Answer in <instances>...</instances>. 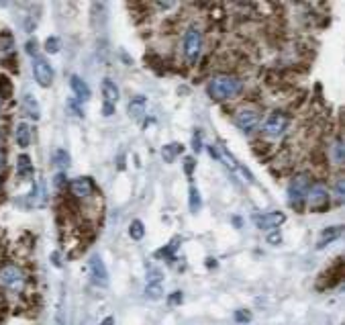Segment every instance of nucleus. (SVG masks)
<instances>
[{"label":"nucleus","instance_id":"nucleus-1","mask_svg":"<svg viewBox=\"0 0 345 325\" xmlns=\"http://www.w3.org/2000/svg\"><path fill=\"white\" fill-rule=\"evenodd\" d=\"M206 90L214 100H225V98H231L241 92V80H237L235 76H225V74L214 76L208 82Z\"/></svg>","mask_w":345,"mask_h":325},{"label":"nucleus","instance_id":"nucleus-2","mask_svg":"<svg viewBox=\"0 0 345 325\" xmlns=\"http://www.w3.org/2000/svg\"><path fill=\"white\" fill-rule=\"evenodd\" d=\"M200 49H202V35L196 27H190L184 35V53L186 60L190 64H196L200 57Z\"/></svg>","mask_w":345,"mask_h":325},{"label":"nucleus","instance_id":"nucleus-3","mask_svg":"<svg viewBox=\"0 0 345 325\" xmlns=\"http://www.w3.org/2000/svg\"><path fill=\"white\" fill-rule=\"evenodd\" d=\"M310 188V180H308V176H296V178L290 182L288 186V200L292 206H296V209H302V204L306 200V192Z\"/></svg>","mask_w":345,"mask_h":325},{"label":"nucleus","instance_id":"nucleus-4","mask_svg":"<svg viewBox=\"0 0 345 325\" xmlns=\"http://www.w3.org/2000/svg\"><path fill=\"white\" fill-rule=\"evenodd\" d=\"M306 202H308V209L312 213H323V211H327V206H329V190L323 184L310 186L308 192H306Z\"/></svg>","mask_w":345,"mask_h":325},{"label":"nucleus","instance_id":"nucleus-5","mask_svg":"<svg viewBox=\"0 0 345 325\" xmlns=\"http://www.w3.org/2000/svg\"><path fill=\"white\" fill-rule=\"evenodd\" d=\"M286 125H288V117L282 115V113H274V115L268 117V121L264 123V133L270 135V137H278V135L284 133Z\"/></svg>","mask_w":345,"mask_h":325},{"label":"nucleus","instance_id":"nucleus-6","mask_svg":"<svg viewBox=\"0 0 345 325\" xmlns=\"http://www.w3.org/2000/svg\"><path fill=\"white\" fill-rule=\"evenodd\" d=\"M33 74H35V80L39 82V86H43V88H47L53 82V70H51V66L43 60V57H39V55L33 60Z\"/></svg>","mask_w":345,"mask_h":325},{"label":"nucleus","instance_id":"nucleus-7","mask_svg":"<svg viewBox=\"0 0 345 325\" xmlns=\"http://www.w3.org/2000/svg\"><path fill=\"white\" fill-rule=\"evenodd\" d=\"M258 123H260V115H258L256 111H252V109H243V111H239L237 117H235V125H237L243 133L254 131V129L258 127Z\"/></svg>","mask_w":345,"mask_h":325},{"label":"nucleus","instance_id":"nucleus-8","mask_svg":"<svg viewBox=\"0 0 345 325\" xmlns=\"http://www.w3.org/2000/svg\"><path fill=\"white\" fill-rule=\"evenodd\" d=\"M0 280H3L5 286L13 288V290H19V288H23L25 276H23V272L17 268V266H5V268L0 270Z\"/></svg>","mask_w":345,"mask_h":325},{"label":"nucleus","instance_id":"nucleus-9","mask_svg":"<svg viewBox=\"0 0 345 325\" xmlns=\"http://www.w3.org/2000/svg\"><path fill=\"white\" fill-rule=\"evenodd\" d=\"M284 221H286V215L280 213V211H272V213H264V215H256L254 217V223L260 229H276Z\"/></svg>","mask_w":345,"mask_h":325},{"label":"nucleus","instance_id":"nucleus-10","mask_svg":"<svg viewBox=\"0 0 345 325\" xmlns=\"http://www.w3.org/2000/svg\"><path fill=\"white\" fill-rule=\"evenodd\" d=\"M90 272H92V282L98 284V286H106L108 284V272H106V266L102 262V258L94 256L90 260Z\"/></svg>","mask_w":345,"mask_h":325},{"label":"nucleus","instance_id":"nucleus-11","mask_svg":"<svg viewBox=\"0 0 345 325\" xmlns=\"http://www.w3.org/2000/svg\"><path fill=\"white\" fill-rule=\"evenodd\" d=\"M92 188H94V184H92V180H90V178H78V180H74V182L70 184L72 194H74V196H78V198H86V196H90V194H92Z\"/></svg>","mask_w":345,"mask_h":325},{"label":"nucleus","instance_id":"nucleus-12","mask_svg":"<svg viewBox=\"0 0 345 325\" xmlns=\"http://www.w3.org/2000/svg\"><path fill=\"white\" fill-rule=\"evenodd\" d=\"M341 233H343V227L341 225H333V227H327L323 233H321V238H319V244H317V250H323L325 246H329L331 242L339 240L341 238Z\"/></svg>","mask_w":345,"mask_h":325},{"label":"nucleus","instance_id":"nucleus-13","mask_svg":"<svg viewBox=\"0 0 345 325\" xmlns=\"http://www.w3.org/2000/svg\"><path fill=\"white\" fill-rule=\"evenodd\" d=\"M145 109H147V98H145V96H135V98H131V102H129V106H127L129 117H131V119H135V121L141 119L143 113H145Z\"/></svg>","mask_w":345,"mask_h":325},{"label":"nucleus","instance_id":"nucleus-14","mask_svg":"<svg viewBox=\"0 0 345 325\" xmlns=\"http://www.w3.org/2000/svg\"><path fill=\"white\" fill-rule=\"evenodd\" d=\"M70 86H72L74 94L78 96V100H88L90 98V88H88V84L80 76H72L70 78Z\"/></svg>","mask_w":345,"mask_h":325},{"label":"nucleus","instance_id":"nucleus-15","mask_svg":"<svg viewBox=\"0 0 345 325\" xmlns=\"http://www.w3.org/2000/svg\"><path fill=\"white\" fill-rule=\"evenodd\" d=\"M102 94H104V102H110V104H114L117 100H119V88L114 86V82L112 80H102Z\"/></svg>","mask_w":345,"mask_h":325},{"label":"nucleus","instance_id":"nucleus-16","mask_svg":"<svg viewBox=\"0 0 345 325\" xmlns=\"http://www.w3.org/2000/svg\"><path fill=\"white\" fill-rule=\"evenodd\" d=\"M15 137H17V145L21 147H29L31 143V129L27 123H19L17 129H15Z\"/></svg>","mask_w":345,"mask_h":325},{"label":"nucleus","instance_id":"nucleus-17","mask_svg":"<svg viewBox=\"0 0 345 325\" xmlns=\"http://www.w3.org/2000/svg\"><path fill=\"white\" fill-rule=\"evenodd\" d=\"M182 152H184V145L182 143H168V145H164L162 156H164L166 162H174L176 156H180Z\"/></svg>","mask_w":345,"mask_h":325},{"label":"nucleus","instance_id":"nucleus-18","mask_svg":"<svg viewBox=\"0 0 345 325\" xmlns=\"http://www.w3.org/2000/svg\"><path fill=\"white\" fill-rule=\"evenodd\" d=\"M17 172L21 178H25V176H31L33 174V164H31V160L27 156H21L19 162H17Z\"/></svg>","mask_w":345,"mask_h":325},{"label":"nucleus","instance_id":"nucleus-19","mask_svg":"<svg viewBox=\"0 0 345 325\" xmlns=\"http://www.w3.org/2000/svg\"><path fill=\"white\" fill-rule=\"evenodd\" d=\"M53 162H55V166H57L59 170H66V168L70 166V156H68V152H66V150H57V152L53 154Z\"/></svg>","mask_w":345,"mask_h":325},{"label":"nucleus","instance_id":"nucleus-20","mask_svg":"<svg viewBox=\"0 0 345 325\" xmlns=\"http://www.w3.org/2000/svg\"><path fill=\"white\" fill-rule=\"evenodd\" d=\"M129 235H131V240H135V242L143 240V235H145V227H143V223H141L139 219H135V221L131 223V227H129Z\"/></svg>","mask_w":345,"mask_h":325},{"label":"nucleus","instance_id":"nucleus-21","mask_svg":"<svg viewBox=\"0 0 345 325\" xmlns=\"http://www.w3.org/2000/svg\"><path fill=\"white\" fill-rule=\"evenodd\" d=\"M233 319H235V323L245 325V323H252L254 315H252V311H247V309H237V311L233 313Z\"/></svg>","mask_w":345,"mask_h":325},{"label":"nucleus","instance_id":"nucleus-22","mask_svg":"<svg viewBox=\"0 0 345 325\" xmlns=\"http://www.w3.org/2000/svg\"><path fill=\"white\" fill-rule=\"evenodd\" d=\"M200 206H202L200 192H198V188L190 186V211H192V213H196V211H200Z\"/></svg>","mask_w":345,"mask_h":325},{"label":"nucleus","instance_id":"nucleus-23","mask_svg":"<svg viewBox=\"0 0 345 325\" xmlns=\"http://www.w3.org/2000/svg\"><path fill=\"white\" fill-rule=\"evenodd\" d=\"M145 297H147V299H160V297H162V286H160V284H147V288H145Z\"/></svg>","mask_w":345,"mask_h":325},{"label":"nucleus","instance_id":"nucleus-24","mask_svg":"<svg viewBox=\"0 0 345 325\" xmlns=\"http://www.w3.org/2000/svg\"><path fill=\"white\" fill-rule=\"evenodd\" d=\"M25 106H27L29 115L33 117V119H39V106H37V102H35V100H31V96H27V98H25Z\"/></svg>","mask_w":345,"mask_h":325},{"label":"nucleus","instance_id":"nucleus-25","mask_svg":"<svg viewBox=\"0 0 345 325\" xmlns=\"http://www.w3.org/2000/svg\"><path fill=\"white\" fill-rule=\"evenodd\" d=\"M162 282V272L158 268H151L147 272V284H160Z\"/></svg>","mask_w":345,"mask_h":325},{"label":"nucleus","instance_id":"nucleus-26","mask_svg":"<svg viewBox=\"0 0 345 325\" xmlns=\"http://www.w3.org/2000/svg\"><path fill=\"white\" fill-rule=\"evenodd\" d=\"M59 45H61V43H59L57 37H49V39L45 41V51H47V53H57V51H59Z\"/></svg>","mask_w":345,"mask_h":325},{"label":"nucleus","instance_id":"nucleus-27","mask_svg":"<svg viewBox=\"0 0 345 325\" xmlns=\"http://www.w3.org/2000/svg\"><path fill=\"white\" fill-rule=\"evenodd\" d=\"M333 194H335L337 202H341V200L345 198V182H343V180H337V182H335V190H333Z\"/></svg>","mask_w":345,"mask_h":325},{"label":"nucleus","instance_id":"nucleus-28","mask_svg":"<svg viewBox=\"0 0 345 325\" xmlns=\"http://www.w3.org/2000/svg\"><path fill=\"white\" fill-rule=\"evenodd\" d=\"M333 156H335V162L337 164L343 162V143L341 141H335V145H333Z\"/></svg>","mask_w":345,"mask_h":325},{"label":"nucleus","instance_id":"nucleus-29","mask_svg":"<svg viewBox=\"0 0 345 325\" xmlns=\"http://www.w3.org/2000/svg\"><path fill=\"white\" fill-rule=\"evenodd\" d=\"M182 299H184V294H182L180 290H176V292H172L170 297H168V305H170V307H174V305H180V303H182Z\"/></svg>","mask_w":345,"mask_h":325},{"label":"nucleus","instance_id":"nucleus-30","mask_svg":"<svg viewBox=\"0 0 345 325\" xmlns=\"http://www.w3.org/2000/svg\"><path fill=\"white\" fill-rule=\"evenodd\" d=\"M13 47V37L11 35H3L0 37V51H9Z\"/></svg>","mask_w":345,"mask_h":325},{"label":"nucleus","instance_id":"nucleus-31","mask_svg":"<svg viewBox=\"0 0 345 325\" xmlns=\"http://www.w3.org/2000/svg\"><path fill=\"white\" fill-rule=\"evenodd\" d=\"M192 150H194L196 154L202 150V133H200V131H196V133H194V139H192Z\"/></svg>","mask_w":345,"mask_h":325},{"label":"nucleus","instance_id":"nucleus-32","mask_svg":"<svg viewBox=\"0 0 345 325\" xmlns=\"http://www.w3.org/2000/svg\"><path fill=\"white\" fill-rule=\"evenodd\" d=\"M268 242H270L272 246H278V244L282 242V235H280L278 231H274V233H270V235H268Z\"/></svg>","mask_w":345,"mask_h":325},{"label":"nucleus","instance_id":"nucleus-33","mask_svg":"<svg viewBox=\"0 0 345 325\" xmlns=\"http://www.w3.org/2000/svg\"><path fill=\"white\" fill-rule=\"evenodd\" d=\"M112 113H114V104L104 102V104H102V115H104V117H110Z\"/></svg>","mask_w":345,"mask_h":325},{"label":"nucleus","instance_id":"nucleus-34","mask_svg":"<svg viewBox=\"0 0 345 325\" xmlns=\"http://www.w3.org/2000/svg\"><path fill=\"white\" fill-rule=\"evenodd\" d=\"M184 168H186V174H188V176H192V168H194V160H192V158H186V164H184Z\"/></svg>","mask_w":345,"mask_h":325},{"label":"nucleus","instance_id":"nucleus-35","mask_svg":"<svg viewBox=\"0 0 345 325\" xmlns=\"http://www.w3.org/2000/svg\"><path fill=\"white\" fill-rule=\"evenodd\" d=\"M64 184H66V176H64V174H57V176H55V186L61 188Z\"/></svg>","mask_w":345,"mask_h":325},{"label":"nucleus","instance_id":"nucleus-36","mask_svg":"<svg viewBox=\"0 0 345 325\" xmlns=\"http://www.w3.org/2000/svg\"><path fill=\"white\" fill-rule=\"evenodd\" d=\"M35 51H37V43H35V39H33V41L27 43V53H35Z\"/></svg>","mask_w":345,"mask_h":325},{"label":"nucleus","instance_id":"nucleus-37","mask_svg":"<svg viewBox=\"0 0 345 325\" xmlns=\"http://www.w3.org/2000/svg\"><path fill=\"white\" fill-rule=\"evenodd\" d=\"M53 325H66V321H64V315H61V313H57V317H55Z\"/></svg>","mask_w":345,"mask_h":325},{"label":"nucleus","instance_id":"nucleus-38","mask_svg":"<svg viewBox=\"0 0 345 325\" xmlns=\"http://www.w3.org/2000/svg\"><path fill=\"white\" fill-rule=\"evenodd\" d=\"M100 325H114V317H106V319H104Z\"/></svg>","mask_w":345,"mask_h":325},{"label":"nucleus","instance_id":"nucleus-39","mask_svg":"<svg viewBox=\"0 0 345 325\" xmlns=\"http://www.w3.org/2000/svg\"><path fill=\"white\" fill-rule=\"evenodd\" d=\"M158 7H160V9H170L172 3H158Z\"/></svg>","mask_w":345,"mask_h":325},{"label":"nucleus","instance_id":"nucleus-40","mask_svg":"<svg viewBox=\"0 0 345 325\" xmlns=\"http://www.w3.org/2000/svg\"><path fill=\"white\" fill-rule=\"evenodd\" d=\"M3 168H5V154L0 152V170H3Z\"/></svg>","mask_w":345,"mask_h":325},{"label":"nucleus","instance_id":"nucleus-41","mask_svg":"<svg viewBox=\"0 0 345 325\" xmlns=\"http://www.w3.org/2000/svg\"><path fill=\"white\" fill-rule=\"evenodd\" d=\"M206 266H208V268H210V266H212V268H214V266H216V262H214L212 258H208V262H206Z\"/></svg>","mask_w":345,"mask_h":325}]
</instances>
